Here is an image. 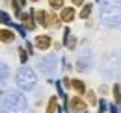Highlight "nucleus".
Returning a JSON list of instances; mask_svg holds the SVG:
<instances>
[{
	"instance_id": "obj_1",
	"label": "nucleus",
	"mask_w": 121,
	"mask_h": 113,
	"mask_svg": "<svg viewBox=\"0 0 121 113\" xmlns=\"http://www.w3.org/2000/svg\"><path fill=\"white\" fill-rule=\"evenodd\" d=\"M26 106V98L21 93H6L0 100V113H24Z\"/></svg>"
},
{
	"instance_id": "obj_2",
	"label": "nucleus",
	"mask_w": 121,
	"mask_h": 113,
	"mask_svg": "<svg viewBox=\"0 0 121 113\" xmlns=\"http://www.w3.org/2000/svg\"><path fill=\"white\" fill-rule=\"evenodd\" d=\"M35 82H37L35 72L32 71L30 67L22 65V67L19 69V72H17V85H19V87H22L24 91H28V89H32V87L35 85Z\"/></svg>"
},
{
	"instance_id": "obj_3",
	"label": "nucleus",
	"mask_w": 121,
	"mask_h": 113,
	"mask_svg": "<svg viewBox=\"0 0 121 113\" xmlns=\"http://www.w3.org/2000/svg\"><path fill=\"white\" fill-rule=\"evenodd\" d=\"M67 108L71 109V113H86V108H88V102L84 100V97H73V98L67 102Z\"/></svg>"
},
{
	"instance_id": "obj_4",
	"label": "nucleus",
	"mask_w": 121,
	"mask_h": 113,
	"mask_svg": "<svg viewBox=\"0 0 121 113\" xmlns=\"http://www.w3.org/2000/svg\"><path fill=\"white\" fill-rule=\"evenodd\" d=\"M34 44H35V48H37L39 52H45V50H48V48H50V44H52V37H50V35H47V33L35 35Z\"/></svg>"
},
{
	"instance_id": "obj_5",
	"label": "nucleus",
	"mask_w": 121,
	"mask_h": 113,
	"mask_svg": "<svg viewBox=\"0 0 121 113\" xmlns=\"http://www.w3.org/2000/svg\"><path fill=\"white\" fill-rule=\"evenodd\" d=\"M76 17V9L73 6H69V8H61V13H60V20L61 22H65V24H69V22H73Z\"/></svg>"
},
{
	"instance_id": "obj_6",
	"label": "nucleus",
	"mask_w": 121,
	"mask_h": 113,
	"mask_svg": "<svg viewBox=\"0 0 121 113\" xmlns=\"http://www.w3.org/2000/svg\"><path fill=\"white\" fill-rule=\"evenodd\" d=\"M15 41V32L9 28H0V43H13Z\"/></svg>"
},
{
	"instance_id": "obj_7",
	"label": "nucleus",
	"mask_w": 121,
	"mask_h": 113,
	"mask_svg": "<svg viewBox=\"0 0 121 113\" xmlns=\"http://www.w3.org/2000/svg\"><path fill=\"white\" fill-rule=\"evenodd\" d=\"M30 15L35 19V24L47 26V19H48V13H47V11H43V9H35V11H32Z\"/></svg>"
},
{
	"instance_id": "obj_8",
	"label": "nucleus",
	"mask_w": 121,
	"mask_h": 113,
	"mask_svg": "<svg viewBox=\"0 0 121 113\" xmlns=\"http://www.w3.org/2000/svg\"><path fill=\"white\" fill-rule=\"evenodd\" d=\"M0 22H2V24H6V26H13V28H17L19 32H21V33H24V30L21 28V26H17L15 22L11 20V17L6 13V11H0Z\"/></svg>"
},
{
	"instance_id": "obj_9",
	"label": "nucleus",
	"mask_w": 121,
	"mask_h": 113,
	"mask_svg": "<svg viewBox=\"0 0 121 113\" xmlns=\"http://www.w3.org/2000/svg\"><path fill=\"white\" fill-rule=\"evenodd\" d=\"M19 19H21L22 26H24L26 30H34V28H35V22L32 20V15H28V13H21V15H19Z\"/></svg>"
},
{
	"instance_id": "obj_10",
	"label": "nucleus",
	"mask_w": 121,
	"mask_h": 113,
	"mask_svg": "<svg viewBox=\"0 0 121 113\" xmlns=\"http://www.w3.org/2000/svg\"><path fill=\"white\" fill-rule=\"evenodd\" d=\"M71 87H73L76 93H78V97L86 95V85H84V82H82V80H71Z\"/></svg>"
},
{
	"instance_id": "obj_11",
	"label": "nucleus",
	"mask_w": 121,
	"mask_h": 113,
	"mask_svg": "<svg viewBox=\"0 0 121 113\" xmlns=\"http://www.w3.org/2000/svg\"><path fill=\"white\" fill-rule=\"evenodd\" d=\"M56 111H58V97L54 95V97H50V100H48L45 113H56Z\"/></svg>"
},
{
	"instance_id": "obj_12",
	"label": "nucleus",
	"mask_w": 121,
	"mask_h": 113,
	"mask_svg": "<svg viewBox=\"0 0 121 113\" xmlns=\"http://www.w3.org/2000/svg\"><path fill=\"white\" fill-rule=\"evenodd\" d=\"M91 9H93V4H84V6H82V9H80V13H78V17H80L82 20L90 19V15H91Z\"/></svg>"
},
{
	"instance_id": "obj_13",
	"label": "nucleus",
	"mask_w": 121,
	"mask_h": 113,
	"mask_svg": "<svg viewBox=\"0 0 121 113\" xmlns=\"http://www.w3.org/2000/svg\"><path fill=\"white\" fill-rule=\"evenodd\" d=\"M60 17H58V15L54 13V11H52V13H48V19H47V26H52V28H58V26H60Z\"/></svg>"
},
{
	"instance_id": "obj_14",
	"label": "nucleus",
	"mask_w": 121,
	"mask_h": 113,
	"mask_svg": "<svg viewBox=\"0 0 121 113\" xmlns=\"http://www.w3.org/2000/svg\"><path fill=\"white\" fill-rule=\"evenodd\" d=\"M112 93H114V100L117 102V104H121V87L117 84H114V87H112Z\"/></svg>"
},
{
	"instance_id": "obj_15",
	"label": "nucleus",
	"mask_w": 121,
	"mask_h": 113,
	"mask_svg": "<svg viewBox=\"0 0 121 113\" xmlns=\"http://www.w3.org/2000/svg\"><path fill=\"white\" fill-rule=\"evenodd\" d=\"M63 4H65V0H48V6H50L52 9H61Z\"/></svg>"
},
{
	"instance_id": "obj_16",
	"label": "nucleus",
	"mask_w": 121,
	"mask_h": 113,
	"mask_svg": "<svg viewBox=\"0 0 121 113\" xmlns=\"http://www.w3.org/2000/svg\"><path fill=\"white\" fill-rule=\"evenodd\" d=\"M6 78H8V67L4 63H0V85L6 82Z\"/></svg>"
},
{
	"instance_id": "obj_17",
	"label": "nucleus",
	"mask_w": 121,
	"mask_h": 113,
	"mask_svg": "<svg viewBox=\"0 0 121 113\" xmlns=\"http://www.w3.org/2000/svg\"><path fill=\"white\" fill-rule=\"evenodd\" d=\"M86 97H88V102H90L91 106H97V97H95L93 91H86Z\"/></svg>"
},
{
	"instance_id": "obj_18",
	"label": "nucleus",
	"mask_w": 121,
	"mask_h": 113,
	"mask_svg": "<svg viewBox=\"0 0 121 113\" xmlns=\"http://www.w3.org/2000/svg\"><path fill=\"white\" fill-rule=\"evenodd\" d=\"M19 57H21V63H22V65H26V59H28V52H24V48H22V46L19 48Z\"/></svg>"
},
{
	"instance_id": "obj_19",
	"label": "nucleus",
	"mask_w": 121,
	"mask_h": 113,
	"mask_svg": "<svg viewBox=\"0 0 121 113\" xmlns=\"http://www.w3.org/2000/svg\"><path fill=\"white\" fill-rule=\"evenodd\" d=\"M11 4H13V11L17 13V17L21 15V2L19 0H11Z\"/></svg>"
},
{
	"instance_id": "obj_20",
	"label": "nucleus",
	"mask_w": 121,
	"mask_h": 113,
	"mask_svg": "<svg viewBox=\"0 0 121 113\" xmlns=\"http://www.w3.org/2000/svg\"><path fill=\"white\" fill-rule=\"evenodd\" d=\"M63 85H65V89H69L71 87V80L69 78H63Z\"/></svg>"
},
{
	"instance_id": "obj_21",
	"label": "nucleus",
	"mask_w": 121,
	"mask_h": 113,
	"mask_svg": "<svg viewBox=\"0 0 121 113\" xmlns=\"http://www.w3.org/2000/svg\"><path fill=\"white\" fill-rule=\"evenodd\" d=\"M73 6H84V0H71Z\"/></svg>"
},
{
	"instance_id": "obj_22",
	"label": "nucleus",
	"mask_w": 121,
	"mask_h": 113,
	"mask_svg": "<svg viewBox=\"0 0 121 113\" xmlns=\"http://www.w3.org/2000/svg\"><path fill=\"white\" fill-rule=\"evenodd\" d=\"M110 113H117V109H116V106H112V108H110Z\"/></svg>"
},
{
	"instance_id": "obj_23",
	"label": "nucleus",
	"mask_w": 121,
	"mask_h": 113,
	"mask_svg": "<svg viewBox=\"0 0 121 113\" xmlns=\"http://www.w3.org/2000/svg\"><path fill=\"white\" fill-rule=\"evenodd\" d=\"M30 2H39V0H30Z\"/></svg>"
}]
</instances>
